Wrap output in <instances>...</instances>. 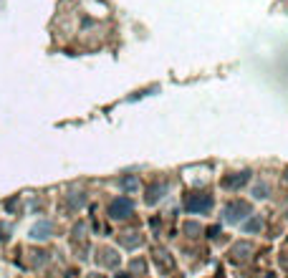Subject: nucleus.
<instances>
[{"mask_svg":"<svg viewBox=\"0 0 288 278\" xmlns=\"http://www.w3.org/2000/svg\"><path fill=\"white\" fill-rule=\"evenodd\" d=\"M185 208H187V213H190V215L207 213V210L212 208V197H210V195H205V192H195V195H190V197L185 200Z\"/></svg>","mask_w":288,"mask_h":278,"instance_id":"nucleus-1","label":"nucleus"},{"mask_svg":"<svg viewBox=\"0 0 288 278\" xmlns=\"http://www.w3.org/2000/svg\"><path fill=\"white\" fill-rule=\"evenodd\" d=\"M132 210H134V202H132L129 197H116V200H112V205H109V215L114 217V220L129 217Z\"/></svg>","mask_w":288,"mask_h":278,"instance_id":"nucleus-2","label":"nucleus"},{"mask_svg":"<svg viewBox=\"0 0 288 278\" xmlns=\"http://www.w3.org/2000/svg\"><path fill=\"white\" fill-rule=\"evenodd\" d=\"M223 215H225V220H228V223H238L243 215H250V208H248L245 202L235 200V202H230V205L225 208V213H223Z\"/></svg>","mask_w":288,"mask_h":278,"instance_id":"nucleus-3","label":"nucleus"},{"mask_svg":"<svg viewBox=\"0 0 288 278\" xmlns=\"http://www.w3.org/2000/svg\"><path fill=\"white\" fill-rule=\"evenodd\" d=\"M250 180V172H235L230 177H225L223 180V187H228V190H238V187H243L245 182Z\"/></svg>","mask_w":288,"mask_h":278,"instance_id":"nucleus-4","label":"nucleus"},{"mask_svg":"<svg viewBox=\"0 0 288 278\" xmlns=\"http://www.w3.org/2000/svg\"><path fill=\"white\" fill-rule=\"evenodd\" d=\"M51 230H53L51 223H38V225L30 230V235H33L35 240H46V238H51Z\"/></svg>","mask_w":288,"mask_h":278,"instance_id":"nucleus-5","label":"nucleus"},{"mask_svg":"<svg viewBox=\"0 0 288 278\" xmlns=\"http://www.w3.org/2000/svg\"><path fill=\"white\" fill-rule=\"evenodd\" d=\"M167 190V185H159V187H152L149 190V195H147V202H157L159 197H162V192Z\"/></svg>","mask_w":288,"mask_h":278,"instance_id":"nucleus-6","label":"nucleus"},{"mask_svg":"<svg viewBox=\"0 0 288 278\" xmlns=\"http://www.w3.org/2000/svg\"><path fill=\"white\" fill-rule=\"evenodd\" d=\"M245 230H248V233H258V230H260V220H253V223H248V225H245Z\"/></svg>","mask_w":288,"mask_h":278,"instance_id":"nucleus-7","label":"nucleus"}]
</instances>
